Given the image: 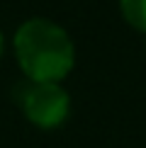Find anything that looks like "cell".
Returning a JSON list of instances; mask_svg holds the SVG:
<instances>
[{
	"label": "cell",
	"instance_id": "cell-4",
	"mask_svg": "<svg viewBox=\"0 0 146 148\" xmlns=\"http://www.w3.org/2000/svg\"><path fill=\"white\" fill-rule=\"evenodd\" d=\"M3 51H5V39H3V34H0V58H3Z\"/></svg>",
	"mask_w": 146,
	"mask_h": 148
},
{
	"label": "cell",
	"instance_id": "cell-2",
	"mask_svg": "<svg viewBox=\"0 0 146 148\" xmlns=\"http://www.w3.org/2000/svg\"><path fill=\"white\" fill-rule=\"evenodd\" d=\"M15 100L22 114L39 129L61 126L71 112V97L59 83L22 80L15 88Z\"/></svg>",
	"mask_w": 146,
	"mask_h": 148
},
{
	"label": "cell",
	"instance_id": "cell-1",
	"mask_svg": "<svg viewBox=\"0 0 146 148\" xmlns=\"http://www.w3.org/2000/svg\"><path fill=\"white\" fill-rule=\"evenodd\" d=\"M15 56L27 80L39 83H61L76 63V49L68 32L51 20H27L17 27Z\"/></svg>",
	"mask_w": 146,
	"mask_h": 148
},
{
	"label": "cell",
	"instance_id": "cell-3",
	"mask_svg": "<svg viewBox=\"0 0 146 148\" xmlns=\"http://www.w3.org/2000/svg\"><path fill=\"white\" fill-rule=\"evenodd\" d=\"M122 17L136 32H146V0H119Z\"/></svg>",
	"mask_w": 146,
	"mask_h": 148
}]
</instances>
